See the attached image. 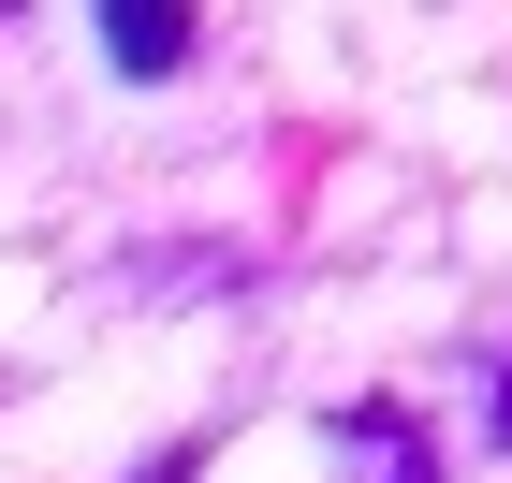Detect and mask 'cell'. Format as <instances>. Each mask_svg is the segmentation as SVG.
<instances>
[{
  "mask_svg": "<svg viewBox=\"0 0 512 483\" xmlns=\"http://www.w3.org/2000/svg\"><path fill=\"white\" fill-rule=\"evenodd\" d=\"M483 410H498V454H512V352L483 366Z\"/></svg>",
  "mask_w": 512,
  "mask_h": 483,
  "instance_id": "277c9868",
  "label": "cell"
},
{
  "mask_svg": "<svg viewBox=\"0 0 512 483\" xmlns=\"http://www.w3.org/2000/svg\"><path fill=\"white\" fill-rule=\"evenodd\" d=\"M322 440L352 454V483H454L425 396H337V410H322Z\"/></svg>",
  "mask_w": 512,
  "mask_h": 483,
  "instance_id": "6da1fadb",
  "label": "cell"
},
{
  "mask_svg": "<svg viewBox=\"0 0 512 483\" xmlns=\"http://www.w3.org/2000/svg\"><path fill=\"white\" fill-rule=\"evenodd\" d=\"M103 59H118L132 88H161V74L205 59V15H103Z\"/></svg>",
  "mask_w": 512,
  "mask_h": 483,
  "instance_id": "7a4b0ae2",
  "label": "cell"
},
{
  "mask_svg": "<svg viewBox=\"0 0 512 483\" xmlns=\"http://www.w3.org/2000/svg\"><path fill=\"white\" fill-rule=\"evenodd\" d=\"M205 454H220L205 425H191V440H147V469H132V483H205Z\"/></svg>",
  "mask_w": 512,
  "mask_h": 483,
  "instance_id": "3957f363",
  "label": "cell"
}]
</instances>
